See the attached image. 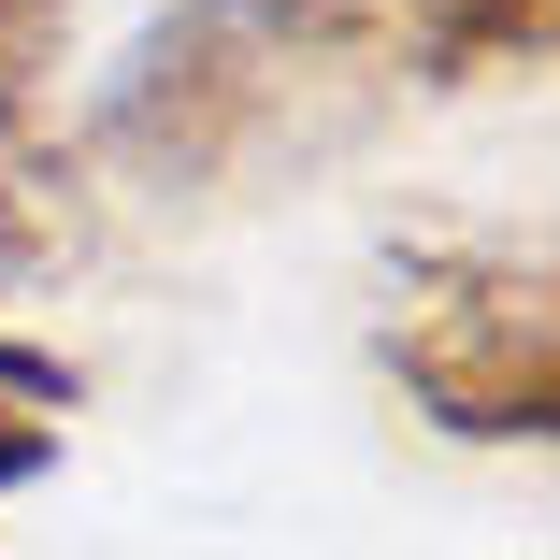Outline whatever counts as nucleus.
<instances>
[{
  "label": "nucleus",
  "mask_w": 560,
  "mask_h": 560,
  "mask_svg": "<svg viewBox=\"0 0 560 560\" xmlns=\"http://www.w3.org/2000/svg\"><path fill=\"white\" fill-rule=\"evenodd\" d=\"M388 15H402V58L445 86L546 72V44H560V0H388Z\"/></svg>",
  "instance_id": "4"
},
{
  "label": "nucleus",
  "mask_w": 560,
  "mask_h": 560,
  "mask_svg": "<svg viewBox=\"0 0 560 560\" xmlns=\"http://www.w3.org/2000/svg\"><path fill=\"white\" fill-rule=\"evenodd\" d=\"M388 388L445 445H546L560 431V273L503 245H417L388 273Z\"/></svg>",
  "instance_id": "2"
},
{
  "label": "nucleus",
  "mask_w": 560,
  "mask_h": 560,
  "mask_svg": "<svg viewBox=\"0 0 560 560\" xmlns=\"http://www.w3.org/2000/svg\"><path fill=\"white\" fill-rule=\"evenodd\" d=\"M72 402H86V374H72L58 346H30V330H0V489L58 475V431H72Z\"/></svg>",
  "instance_id": "5"
},
{
  "label": "nucleus",
  "mask_w": 560,
  "mask_h": 560,
  "mask_svg": "<svg viewBox=\"0 0 560 560\" xmlns=\"http://www.w3.org/2000/svg\"><path fill=\"white\" fill-rule=\"evenodd\" d=\"M86 245V159L44 130L30 86H0V273H58Z\"/></svg>",
  "instance_id": "3"
},
{
  "label": "nucleus",
  "mask_w": 560,
  "mask_h": 560,
  "mask_svg": "<svg viewBox=\"0 0 560 560\" xmlns=\"http://www.w3.org/2000/svg\"><path fill=\"white\" fill-rule=\"evenodd\" d=\"M58 30H72V0H0V86H30L58 58Z\"/></svg>",
  "instance_id": "6"
},
{
  "label": "nucleus",
  "mask_w": 560,
  "mask_h": 560,
  "mask_svg": "<svg viewBox=\"0 0 560 560\" xmlns=\"http://www.w3.org/2000/svg\"><path fill=\"white\" fill-rule=\"evenodd\" d=\"M402 101L388 0H173L116 58L86 116V159L144 201H259L316 159H346Z\"/></svg>",
  "instance_id": "1"
}]
</instances>
